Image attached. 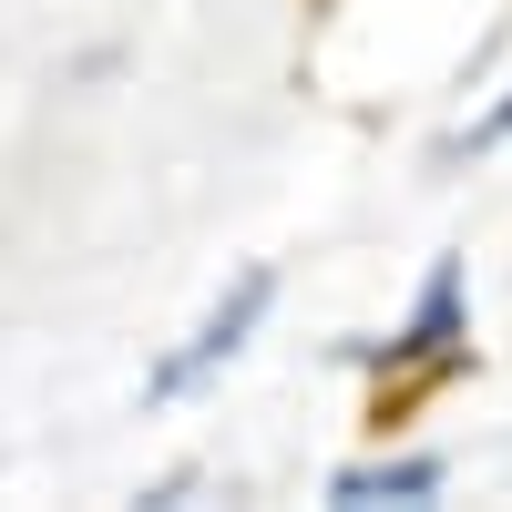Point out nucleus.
Wrapping results in <instances>:
<instances>
[{
	"label": "nucleus",
	"mask_w": 512,
	"mask_h": 512,
	"mask_svg": "<svg viewBox=\"0 0 512 512\" xmlns=\"http://www.w3.org/2000/svg\"><path fill=\"white\" fill-rule=\"evenodd\" d=\"M267 308H277V267H246V277L216 297V308H205V328H195L185 349H175V359H164V369L144 379V390H154V400H185L195 379H216V369L246 349V338H256V318H267Z\"/></svg>",
	"instance_id": "obj_1"
},
{
	"label": "nucleus",
	"mask_w": 512,
	"mask_h": 512,
	"mask_svg": "<svg viewBox=\"0 0 512 512\" xmlns=\"http://www.w3.org/2000/svg\"><path fill=\"white\" fill-rule=\"evenodd\" d=\"M461 338H472V277H461V256H431V277H420V297H410V328L400 338H359L349 359L420 369V359H461Z\"/></svg>",
	"instance_id": "obj_2"
},
{
	"label": "nucleus",
	"mask_w": 512,
	"mask_h": 512,
	"mask_svg": "<svg viewBox=\"0 0 512 512\" xmlns=\"http://www.w3.org/2000/svg\"><path fill=\"white\" fill-rule=\"evenodd\" d=\"M441 492V461L431 451H400V461H349V472L328 482L338 512H379V502H431Z\"/></svg>",
	"instance_id": "obj_3"
},
{
	"label": "nucleus",
	"mask_w": 512,
	"mask_h": 512,
	"mask_svg": "<svg viewBox=\"0 0 512 512\" xmlns=\"http://www.w3.org/2000/svg\"><path fill=\"white\" fill-rule=\"evenodd\" d=\"M492 144H512V93H502V103L472 123V134H451V154H461V164H472V154H492Z\"/></svg>",
	"instance_id": "obj_4"
}]
</instances>
